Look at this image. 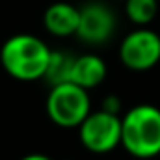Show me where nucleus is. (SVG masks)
Segmentation results:
<instances>
[{
	"instance_id": "f257e3e1",
	"label": "nucleus",
	"mask_w": 160,
	"mask_h": 160,
	"mask_svg": "<svg viewBox=\"0 0 160 160\" xmlns=\"http://www.w3.org/2000/svg\"><path fill=\"white\" fill-rule=\"evenodd\" d=\"M52 50L47 43L32 34H17L4 41L0 62L4 71L21 82L45 78Z\"/></svg>"
},
{
	"instance_id": "f03ea898",
	"label": "nucleus",
	"mask_w": 160,
	"mask_h": 160,
	"mask_svg": "<svg viewBox=\"0 0 160 160\" xmlns=\"http://www.w3.org/2000/svg\"><path fill=\"white\" fill-rule=\"evenodd\" d=\"M121 145L136 158L160 155V108L138 104L121 118Z\"/></svg>"
},
{
	"instance_id": "7ed1b4c3",
	"label": "nucleus",
	"mask_w": 160,
	"mask_h": 160,
	"mask_svg": "<svg viewBox=\"0 0 160 160\" xmlns=\"http://www.w3.org/2000/svg\"><path fill=\"white\" fill-rule=\"evenodd\" d=\"M91 112V101L88 89L73 82L52 86L47 97V114L52 123L63 128L80 127Z\"/></svg>"
},
{
	"instance_id": "20e7f679",
	"label": "nucleus",
	"mask_w": 160,
	"mask_h": 160,
	"mask_svg": "<svg viewBox=\"0 0 160 160\" xmlns=\"http://www.w3.org/2000/svg\"><path fill=\"white\" fill-rule=\"evenodd\" d=\"M80 143L97 155H104L121 145V118L104 110L89 112L80 123Z\"/></svg>"
},
{
	"instance_id": "39448f33",
	"label": "nucleus",
	"mask_w": 160,
	"mask_h": 160,
	"mask_svg": "<svg viewBox=\"0 0 160 160\" xmlns=\"http://www.w3.org/2000/svg\"><path fill=\"white\" fill-rule=\"evenodd\" d=\"M119 58L130 71H149L160 62V36L140 26L125 36L119 45Z\"/></svg>"
},
{
	"instance_id": "423d86ee",
	"label": "nucleus",
	"mask_w": 160,
	"mask_h": 160,
	"mask_svg": "<svg viewBox=\"0 0 160 160\" xmlns=\"http://www.w3.org/2000/svg\"><path fill=\"white\" fill-rule=\"evenodd\" d=\"M116 32V15L114 11L101 4L89 2L80 8V21L77 36L88 45H102Z\"/></svg>"
},
{
	"instance_id": "0eeeda50",
	"label": "nucleus",
	"mask_w": 160,
	"mask_h": 160,
	"mask_svg": "<svg viewBox=\"0 0 160 160\" xmlns=\"http://www.w3.org/2000/svg\"><path fill=\"white\" fill-rule=\"evenodd\" d=\"M80 21V9L67 2H54L47 8L43 15V24L48 34L56 38H69L77 36Z\"/></svg>"
},
{
	"instance_id": "6e6552de",
	"label": "nucleus",
	"mask_w": 160,
	"mask_h": 160,
	"mask_svg": "<svg viewBox=\"0 0 160 160\" xmlns=\"http://www.w3.org/2000/svg\"><path fill=\"white\" fill-rule=\"evenodd\" d=\"M106 78V63L97 54H82L75 58L71 82L84 89H93Z\"/></svg>"
},
{
	"instance_id": "1a4fd4ad",
	"label": "nucleus",
	"mask_w": 160,
	"mask_h": 160,
	"mask_svg": "<svg viewBox=\"0 0 160 160\" xmlns=\"http://www.w3.org/2000/svg\"><path fill=\"white\" fill-rule=\"evenodd\" d=\"M73 63H75V56H71L63 50H52L50 62H48V67L45 73V80L50 84V88L63 84V82H71Z\"/></svg>"
},
{
	"instance_id": "9d476101",
	"label": "nucleus",
	"mask_w": 160,
	"mask_h": 160,
	"mask_svg": "<svg viewBox=\"0 0 160 160\" xmlns=\"http://www.w3.org/2000/svg\"><path fill=\"white\" fill-rule=\"evenodd\" d=\"M157 11L158 0H125V13L138 26H147L157 17Z\"/></svg>"
},
{
	"instance_id": "9b49d317",
	"label": "nucleus",
	"mask_w": 160,
	"mask_h": 160,
	"mask_svg": "<svg viewBox=\"0 0 160 160\" xmlns=\"http://www.w3.org/2000/svg\"><path fill=\"white\" fill-rule=\"evenodd\" d=\"M101 110H104V112H108V114H116V116H119V110H121L119 97H118V95H108V97L104 99Z\"/></svg>"
},
{
	"instance_id": "f8f14e48",
	"label": "nucleus",
	"mask_w": 160,
	"mask_h": 160,
	"mask_svg": "<svg viewBox=\"0 0 160 160\" xmlns=\"http://www.w3.org/2000/svg\"><path fill=\"white\" fill-rule=\"evenodd\" d=\"M21 160H50L47 155H41V153H32V155H26Z\"/></svg>"
}]
</instances>
